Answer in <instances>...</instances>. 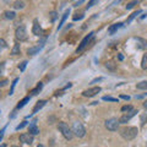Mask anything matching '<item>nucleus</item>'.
Listing matches in <instances>:
<instances>
[{"instance_id": "10", "label": "nucleus", "mask_w": 147, "mask_h": 147, "mask_svg": "<svg viewBox=\"0 0 147 147\" xmlns=\"http://www.w3.org/2000/svg\"><path fill=\"white\" fill-rule=\"evenodd\" d=\"M20 141L22 144H26V145H31L33 142V135L31 134H21L20 135Z\"/></svg>"}, {"instance_id": "6", "label": "nucleus", "mask_w": 147, "mask_h": 147, "mask_svg": "<svg viewBox=\"0 0 147 147\" xmlns=\"http://www.w3.org/2000/svg\"><path fill=\"white\" fill-rule=\"evenodd\" d=\"M93 37H94V33H93V32H91V33L88 34V36H86L85 37V38L84 39H82V42L80 43V45H79V48H77L76 49V52L77 53H80V52H82V50H84L86 47H87V45H88L90 44V42H91V40H92V38H93Z\"/></svg>"}, {"instance_id": "30", "label": "nucleus", "mask_w": 147, "mask_h": 147, "mask_svg": "<svg viewBox=\"0 0 147 147\" xmlns=\"http://www.w3.org/2000/svg\"><path fill=\"white\" fill-rule=\"evenodd\" d=\"M103 100H109V102H118V98H113V97H103Z\"/></svg>"}, {"instance_id": "38", "label": "nucleus", "mask_w": 147, "mask_h": 147, "mask_svg": "<svg viewBox=\"0 0 147 147\" xmlns=\"http://www.w3.org/2000/svg\"><path fill=\"white\" fill-rule=\"evenodd\" d=\"M120 98L125 99V100H129V99H130V97H129V96H120Z\"/></svg>"}, {"instance_id": "2", "label": "nucleus", "mask_w": 147, "mask_h": 147, "mask_svg": "<svg viewBox=\"0 0 147 147\" xmlns=\"http://www.w3.org/2000/svg\"><path fill=\"white\" fill-rule=\"evenodd\" d=\"M58 130L61 132L63 136L65 137L66 140H71L72 137H74V132L70 127H69V125L66 123H64V121H60L58 124Z\"/></svg>"}, {"instance_id": "19", "label": "nucleus", "mask_w": 147, "mask_h": 147, "mask_svg": "<svg viewBox=\"0 0 147 147\" xmlns=\"http://www.w3.org/2000/svg\"><path fill=\"white\" fill-rule=\"evenodd\" d=\"M42 88H43V84H40V82H39V84L37 85L36 88H33V90L31 91V94H33V96H34V94H37V93H39Z\"/></svg>"}, {"instance_id": "24", "label": "nucleus", "mask_w": 147, "mask_h": 147, "mask_svg": "<svg viewBox=\"0 0 147 147\" xmlns=\"http://www.w3.org/2000/svg\"><path fill=\"white\" fill-rule=\"evenodd\" d=\"M13 7L15 9H24L25 7V3L24 1H15L13 3Z\"/></svg>"}, {"instance_id": "7", "label": "nucleus", "mask_w": 147, "mask_h": 147, "mask_svg": "<svg viewBox=\"0 0 147 147\" xmlns=\"http://www.w3.org/2000/svg\"><path fill=\"white\" fill-rule=\"evenodd\" d=\"M100 91H102L100 90V87L96 86V87H91V88H88V90H85L84 92H82V94H84L85 97H93V96L99 93Z\"/></svg>"}, {"instance_id": "27", "label": "nucleus", "mask_w": 147, "mask_h": 147, "mask_svg": "<svg viewBox=\"0 0 147 147\" xmlns=\"http://www.w3.org/2000/svg\"><path fill=\"white\" fill-rule=\"evenodd\" d=\"M137 4H139V1H131V3H129L127 5H126V9H127V10H130V9H132L135 5H137Z\"/></svg>"}, {"instance_id": "29", "label": "nucleus", "mask_w": 147, "mask_h": 147, "mask_svg": "<svg viewBox=\"0 0 147 147\" xmlns=\"http://www.w3.org/2000/svg\"><path fill=\"white\" fill-rule=\"evenodd\" d=\"M17 81H18V80H17V79H15V80H13V82H12V85H11V90H10V92H9V94H10V96L13 93V88H15V85L17 84Z\"/></svg>"}, {"instance_id": "15", "label": "nucleus", "mask_w": 147, "mask_h": 147, "mask_svg": "<svg viewBox=\"0 0 147 147\" xmlns=\"http://www.w3.org/2000/svg\"><path fill=\"white\" fill-rule=\"evenodd\" d=\"M105 67H107L108 70H110V71H114L117 69V64L114 61H112V60H109V61L105 63Z\"/></svg>"}, {"instance_id": "35", "label": "nucleus", "mask_w": 147, "mask_h": 147, "mask_svg": "<svg viewBox=\"0 0 147 147\" xmlns=\"http://www.w3.org/2000/svg\"><path fill=\"white\" fill-rule=\"evenodd\" d=\"M9 84V81L7 80H3V81H0V87H3V86H5Z\"/></svg>"}, {"instance_id": "43", "label": "nucleus", "mask_w": 147, "mask_h": 147, "mask_svg": "<svg viewBox=\"0 0 147 147\" xmlns=\"http://www.w3.org/2000/svg\"><path fill=\"white\" fill-rule=\"evenodd\" d=\"M0 147H6V146H5V145H1V146H0Z\"/></svg>"}, {"instance_id": "41", "label": "nucleus", "mask_w": 147, "mask_h": 147, "mask_svg": "<svg viewBox=\"0 0 147 147\" xmlns=\"http://www.w3.org/2000/svg\"><path fill=\"white\" fill-rule=\"evenodd\" d=\"M144 108L147 109V100H146V102H144Z\"/></svg>"}, {"instance_id": "26", "label": "nucleus", "mask_w": 147, "mask_h": 147, "mask_svg": "<svg viewBox=\"0 0 147 147\" xmlns=\"http://www.w3.org/2000/svg\"><path fill=\"white\" fill-rule=\"evenodd\" d=\"M5 48H6V42L3 38H0V52H1L3 49H5Z\"/></svg>"}, {"instance_id": "17", "label": "nucleus", "mask_w": 147, "mask_h": 147, "mask_svg": "<svg viewBox=\"0 0 147 147\" xmlns=\"http://www.w3.org/2000/svg\"><path fill=\"white\" fill-rule=\"evenodd\" d=\"M4 17L7 18V20H13L16 17V13L13 11H5L4 12Z\"/></svg>"}, {"instance_id": "4", "label": "nucleus", "mask_w": 147, "mask_h": 147, "mask_svg": "<svg viewBox=\"0 0 147 147\" xmlns=\"http://www.w3.org/2000/svg\"><path fill=\"white\" fill-rule=\"evenodd\" d=\"M119 120L118 119H115V118H110V119H108V120H105V127L108 129L109 131H117L118 130V127H119Z\"/></svg>"}, {"instance_id": "5", "label": "nucleus", "mask_w": 147, "mask_h": 147, "mask_svg": "<svg viewBox=\"0 0 147 147\" xmlns=\"http://www.w3.org/2000/svg\"><path fill=\"white\" fill-rule=\"evenodd\" d=\"M15 36L18 40H26L27 39V31L24 25H20L15 31Z\"/></svg>"}, {"instance_id": "11", "label": "nucleus", "mask_w": 147, "mask_h": 147, "mask_svg": "<svg viewBox=\"0 0 147 147\" xmlns=\"http://www.w3.org/2000/svg\"><path fill=\"white\" fill-rule=\"evenodd\" d=\"M32 32H33V34H36V36H42L43 31H42V27H40L39 24H38V20H34V21H33V27H32Z\"/></svg>"}, {"instance_id": "32", "label": "nucleus", "mask_w": 147, "mask_h": 147, "mask_svg": "<svg viewBox=\"0 0 147 147\" xmlns=\"http://www.w3.org/2000/svg\"><path fill=\"white\" fill-rule=\"evenodd\" d=\"M50 18H52V21H54L55 18H57V12H55V11L50 12Z\"/></svg>"}, {"instance_id": "3", "label": "nucleus", "mask_w": 147, "mask_h": 147, "mask_svg": "<svg viewBox=\"0 0 147 147\" xmlns=\"http://www.w3.org/2000/svg\"><path fill=\"white\" fill-rule=\"evenodd\" d=\"M71 130H72V132H74V135L77 136V137H80V139L86 135V129H85L84 125H82L81 123H79V121H75V123H74Z\"/></svg>"}, {"instance_id": "20", "label": "nucleus", "mask_w": 147, "mask_h": 147, "mask_svg": "<svg viewBox=\"0 0 147 147\" xmlns=\"http://www.w3.org/2000/svg\"><path fill=\"white\" fill-rule=\"evenodd\" d=\"M141 67L144 69V70H147V53L144 54V57H142V60H141Z\"/></svg>"}, {"instance_id": "45", "label": "nucleus", "mask_w": 147, "mask_h": 147, "mask_svg": "<svg viewBox=\"0 0 147 147\" xmlns=\"http://www.w3.org/2000/svg\"><path fill=\"white\" fill-rule=\"evenodd\" d=\"M0 113H1V112H0Z\"/></svg>"}, {"instance_id": "33", "label": "nucleus", "mask_w": 147, "mask_h": 147, "mask_svg": "<svg viewBox=\"0 0 147 147\" xmlns=\"http://www.w3.org/2000/svg\"><path fill=\"white\" fill-rule=\"evenodd\" d=\"M79 15V13H77ZM84 17V13H80L79 16H74V21H77V20H81V18Z\"/></svg>"}, {"instance_id": "22", "label": "nucleus", "mask_w": 147, "mask_h": 147, "mask_svg": "<svg viewBox=\"0 0 147 147\" xmlns=\"http://www.w3.org/2000/svg\"><path fill=\"white\" fill-rule=\"evenodd\" d=\"M11 54H12V55L20 54V44H15V45H13V48H12V50H11Z\"/></svg>"}, {"instance_id": "25", "label": "nucleus", "mask_w": 147, "mask_h": 147, "mask_svg": "<svg viewBox=\"0 0 147 147\" xmlns=\"http://www.w3.org/2000/svg\"><path fill=\"white\" fill-rule=\"evenodd\" d=\"M131 110H132V107H131V105H124V107H121V112L123 113H125V112H131Z\"/></svg>"}, {"instance_id": "16", "label": "nucleus", "mask_w": 147, "mask_h": 147, "mask_svg": "<svg viewBox=\"0 0 147 147\" xmlns=\"http://www.w3.org/2000/svg\"><path fill=\"white\" fill-rule=\"evenodd\" d=\"M70 13V10H66L65 12H64V15H63V17H61V20H60V22H59V26H58V30H60L61 27H63V25H64V22H65V20H66V17H67V15Z\"/></svg>"}, {"instance_id": "12", "label": "nucleus", "mask_w": 147, "mask_h": 147, "mask_svg": "<svg viewBox=\"0 0 147 147\" xmlns=\"http://www.w3.org/2000/svg\"><path fill=\"white\" fill-rule=\"evenodd\" d=\"M121 26H123L121 22H118V24L112 25V26H110L109 28H108V33H109V34H114V33H115V32H117L119 28H120Z\"/></svg>"}, {"instance_id": "21", "label": "nucleus", "mask_w": 147, "mask_h": 147, "mask_svg": "<svg viewBox=\"0 0 147 147\" xmlns=\"http://www.w3.org/2000/svg\"><path fill=\"white\" fill-rule=\"evenodd\" d=\"M141 12H142V11H141V10H139V11H135L134 13H131V15H130V17H129L127 20H126V24H130V22H131L132 20H134V18H135L137 15H139V13H141Z\"/></svg>"}, {"instance_id": "40", "label": "nucleus", "mask_w": 147, "mask_h": 147, "mask_svg": "<svg viewBox=\"0 0 147 147\" xmlns=\"http://www.w3.org/2000/svg\"><path fill=\"white\" fill-rule=\"evenodd\" d=\"M3 136H4V130H1V131H0V140L3 139Z\"/></svg>"}, {"instance_id": "13", "label": "nucleus", "mask_w": 147, "mask_h": 147, "mask_svg": "<svg viewBox=\"0 0 147 147\" xmlns=\"http://www.w3.org/2000/svg\"><path fill=\"white\" fill-rule=\"evenodd\" d=\"M30 134L31 135H38L39 134V129L36 126V120L30 125Z\"/></svg>"}, {"instance_id": "39", "label": "nucleus", "mask_w": 147, "mask_h": 147, "mask_svg": "<svg viewBox=\"0 0 147 147\" xmlns=\"http://www.w3.org/2000/svg\"><path fill=\"white\" fill-rule=\"evenodd\" d=\"M100 80H102V77H99V79H96V80L92 81V84H96V82H98V81H100Z\"/></svg>"}, {"instance_id": "28", "label": "nucleus", "mask_w": 147, "mask_h": 147, "mask_svg": "<svg viewBox=\"0 0 147 147\" xmlns=\"http://www.w3.org/2000/svg\"><path fill=\"white\" fill-rule=\"evenodd\" d=\"M26 66H27V61H22L20 65H18V69H20V71H25Z\"/></svg>"}, {"instance_id": "42", "label": "nucleus", "mask_w": 147, "mask_h": 147, "mask_svg": "<svg viewBox=\"0 0 147 147\" xmlns=\"http://www.w3.org/2000/svg\"><path fill=\"white\" fill-rule=\"evenodd\" d=\"M37 147H44L43 145H38V146H37Z\"/></svg>"}, {"instance_id": "36", "label": "nucleus", "mask_w": 147, "mask_h": 147, "mask_svg": "<svg viewBox=\"0 0 147 147\" xmlns=\"http://www.w3.org/2000/svg\"><path fill=\"white\" fill-rule=\"evenodd\" d=\"M97 3H98V1H96V0H93V1H90V3H88V5H87V9L91 7V6H93L94 4H97Z\"/></svg>"}, {"instance_id": "18", "label": "nucleus", "mask_w": 147, "mask_h": 147, "mask_svg": "<svg viewBox=\"0 0 147 147\" xmlns=\"http://www.w3.org/2000/svg\"><path fill=\"white\" fill-rule=\"evenodd\" d=\"M28 102H30V97H26V98H24L22 100H20V103L17 104V109H21V108H24L25 105H26L27 103H28Z\"/></svg>"}, {"instance_id": "31", "label": "nucleus", "mask_w": 147, "mask_h": 147, "mask_svg": "<svg viewBox=\"0 0 147 147\" xmlns=\"http://www.w3.org/2000/svg\"><path fill=\"white\" fill-rule=\"evenodd\" d=\"M4 67H5V64H4V63H0V76H1L3 72H4Z\"/></svg>"}, {"instance_id": "34", "label": "nucleus", "mask_w": 147, "mask_h": 147, "mask_svg": "<svg viewBox=\"0 0 147 147\" xmlns=\"http://www.w3.org/2000/svg\"><path fill=\"white\" fill-rule=\"evenodd\" d=\"M27 125V121H24L22 124H20V125H18L17 127H16V130H20V129H22V127H25Z\"/></svg>"}, {"instance_id": "37", "label": "nucleus", "mask_w": 147, "mask_h": 147, "mask_svg": "<svg viewBox=\"0 0 147 147\" xmlns=\"http://www.w3.org/2000/svg\"><path fill=\"white\" fill-rule=\"evenodd\" d=\"M82 3H84V1H82V0H80V1H76L75 4H74V6H75V7H77V6H79L80 4H82Z\"/></svg>"}, {"instance_id": "8", "label": "nucleus", "mask_w": 147, "mask_h": 147, "mask_svg": "<svg viewBox=\"0 0 147 147\" xmlns=\"http://www.w3.org/2000/svg\"><path fill=\"white\" fill-rule=\"evenodd\" d=\"M44 42H45V38L42 39V42L38 43L39 45H36V47H32V48H28V50H27V54L28 55H36L37 53L39 52L40 49L43 48V45H44Z\"/></svg>"}, {"instance_id": "14", "label": "nucleus", "mask_w": 147, "mask_h": 147, "mask_svg": "<svg viewBox=\"0 0 147 147\" xmlns=\"http://www.w3.org/2000/svg\"><path fill=\"white\" fill-rule=\"evenodd\" d=\"M45 103H47V102H45V100H39V102H37V104L34 105V108H33V110H32V113H37V112H38V110L39 109H42L43 107H44V105H45Z\"/></svg>"}, {"instance_id": "1", "label": "nucleus", "mask_w": 147, "mask_h": 147, "mask_svg": "<svg viewBox=\"0 0 147 147\" xmlns=\"http://www.w3.org/2000/svg\"><path fill=\"white\" fill-rule=\"evenodd\" d=\"M119 132H120V135H121L123 139L130 141V140H134L135 137L137 136V132H139V130H137V127H135V126H125V127L120 129Z\"/></svg>"}, {"instance_id": "23", "label": "nucleus", "mask_w": 147, "mask_h": 147, "mask_svg": "<svg viewBox=\"0 0 147 147\" xmlns=\"http://www.w3.org/2000/svg\"><path fill=\"white\" fill-rule=\"evenodd\" d=\"M136 87L139 90H147V81H142V82H140V84H137L136 85Z\"/></svg>"}, {"instance_id": "9", "label": "nucleus", "mask_w": 147, "mask_h": 147, "mask_svg": "<svg viewBox=\"0 0 147 147\" xmlns=\"http://www.w3.org/2000/svg\"><path fill=\"white\" fill-rule=\"evenodd\" d=\"M136 113H137V110H134V109H132L131 112H129L127 114H124V115H123L120 119H119V123H120V124H126V123H127L129 120H130V119H131L132 117L135 115Z\"/></svg>"}, {"instance_id": "44", "label": "nucleus", "mask_w": 147, "mask_h": 147, "mask_svg": "<svg viewBox=\"0 0 147 147\" xmlns=\"http://www.w3.org/2000/svg\"><path fill=\"white\" fill-rule=\"evenodd\" d=\"M11 147H17V146H11Z\"/></svg>"}]
</instances>
